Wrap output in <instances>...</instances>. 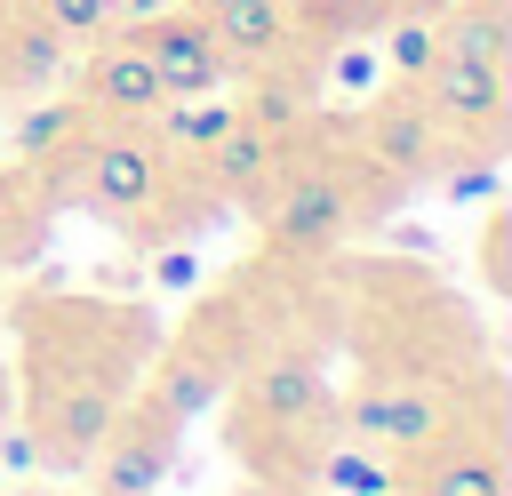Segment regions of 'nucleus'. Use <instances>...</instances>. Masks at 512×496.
<instances>
[{
    "mask_svg": "<svg viewBox=\"0 0 512 496\" xmlns=\"http://www.w3.org/2000/svg\"><path fill=\"white\" fill-rule=\"evenodd\" d=\"M352 432H360V440L416 448V440L440 432V400H424V392H360V400H352Z\"/></svg>",
    "mask_w": 512,
    "mask_h": 496,
    "instance_id": "nucleus-3",
    "label": "nucleus"
},
{
    "mask_svg": "<svg viewBox=\"0 0 512 496\" xmlns=\"http://www.w3.org/2000/svg\"><path fill=\"white\" fill-rule=\"evenodd\" d=\"M88 88H96V104H112V112H160V104H168V88H160V72H152L144 48H112V56H96Z\"/></svg>",
    "mask_w": 512,
    "mask_h": 496,
    "instance_id": "nucleus-5",
    "label": "nucleus"
},
{
    "mask_svg": "<svg viewBox=\"0 0 512 496\" xmlns=\"http://www.w3.org/2000/svg\"><path fill=\"white\" fill-rule=\"evenodd\" d=\"M56 136H64V112H32V120L16 128V144H24V152H40V144H56Z\"/></svg>",
    "mask_w": 512,
    "mask_h": 496,
    "instance_id": "nucleus-20",
    "label": "nucleus"
},
{
    "mask_svg": "<svg viewBox=\"0 0 512 496\" xmlns=\"http://www.w3.org/2000/svg\"><path fill=\"white\" fill-rule=\"evenodd\" d=\"M104 432H112V400H104V392H72V400L56 408V424H48V456L72 464V456H88Z\"/></svg>",
    "mask_w": 512,
    "mask_h": 496,
    "instance_id": "nucleus-8",
    "label": "nucleus"
},
{
    "mask_svg": "<svg viewBox=\"0 0 512 496\" xmlns=\"http://www.w3.org/2000/svg\"><path fill=\"white\" fill-rule=\"evenodd\" d=\"M112 16V0H48V24L56 32H96Z\"/></svg>",
    "mask_w": 512,
    "mask_h": 496,
    "instance_id": "nucleus-18",
    "label": "nucleus"
},
{
    "mask_svg": "<svg viewBox=\"0 0 512 496\" xmlns=\"http://www.w3.org/2000/svg\"><path fill=\"white\" fill-rule=\"evenodd\" d=\"M432 48H440V40H432V32H416V24H408V32H400V40H392V64H400V72H424V64H432Z\"/></svg>",
    "mask_w": 512,
    "mask_h": 496,
    "instance_id": "nucleus-19",
    "label": "nucleus"
},
{
    "mask_svg": "<svg viewBox=\"0 0 512 496\" xmlns=\"http://www.w3.org/2000/svg\"><path fill=\"white\" fill-rule=\"evenodd\" d=\"M424 496H504V480H496L488 456H448V464L424 480Z\"/></svg>",
    "mask_w": 512,
    "mask_h": 496,
    "instance_id": "nucleus-15",
    "label": "nucleus"
},
{
    "mask_svg": "<svg viewBox=\"0 0 512 496\" xmlns=\"http://www.w3.org/2000/svg\"><path fill=\"white\" fill-rule=\"evenodd\" d=\"M232 120H240V112H224V104H208V96H200V104L184 96V104L168 112V136H176L184 152H208V144H216V136L232 128Z\"/></svg>",
    "mask_w": 512,
    "mask_h": 496,
    "instance_id": "nucleus-14",
    "label": "nucleus"
},
{
    "mask_svg": "<svg viewBox=\"0 0 512 496\" xmlns=\"http://www.w3.org/2000/svg\"><path fill=\"white\" fill-rule=\"evenodd\" d=\"M208 400H216V376L208 368H176L168 376V416H200Z\"/></svg>",
    "mask_w": 512,
    "mask_h": 496,
    "instance_id": "nucleus-16",
    "label": "nucleus"
},
{
    "mask_svg": "<svg viewBox=\"0 0 512 496\" xmlns=\"http://www.w3.org/2000/svg\"><path fill=\"white\" fill-rule=\"evenodd\" d=\"M272 232H280V248H328V240L344 232V184H328V176L288 184V200H280Z\"/></svg>",
    "mask_w": 512,
    "mask_h": 496,
    "instance_id": "nucleus-2",
    "label": "nucleus"
},
{
    "mask_svg": "<svg viewBox=\"0 0 512 496\" xmlns=\"http://www.w3.org/2000/svg\"><path fill=\"white\" fill-rule=\"evenodd\" d=\"M160 464H168V448H160V440H120V448L104 456V472H96V488H104V496H152V480H160Z\"/></svg>",
    "mask_w": 512,
    "mask_h": 496,
    "instance_id": "nucleus-10",
    "label": "nucleus"
},
{
    "mask_svg": "<svg viewBox=\"0 0 512 496\" xmlns=\"http://www.w3.org/2000/svg\"><path fill=\"white\" fill-rule=\"evenodd\" d=\"M432 96H440V112H448V120H488L504 88H496V64L456 56V48H432Z\"/></svg>",
    "mask_w": 512,
    "mask_h": 496,
    "instance_id": "nucleus-4",
    "label": "nucleus"
},
{
    "mask_svg": "<svg viewBox=\"0 0 512 496\" xmlns=\"http://www.w3.org/2000/svg\"><path fill=\"white\" fill-rule=\"evenodd\" d=\"M336 480H344V488H384V480H376L360 456H344V464H336Z\"/></svg>",
    "mask_w": 512,
    "mask_h": 496,
    "instance_id": "nucleus-21",
    "label": "nucleus"
},
{
    "mask_svg": "<svg viewBox=\"0 0 512 496\" xmlns=\"http://www.w3.org/2000/svg\"><path fill=\"white\" fill-rule=\"evenodd\" d=\"M136 48L152 56V72H160V88H168V96H208V88H216V72H224V48H216V40H208V24H192V16L152 24Z\"/></svg>",
    "mask_w": 512,
    "mask_h": 496,
    "instance_id": "nucleus-1",
    "label": "nucleus"
},
{
    "mask_svg": "<svg viewBox=\"0 0 512 496\" xmlns=\"http://www.w3.org/2000/svg\"><path fill=\"white\" fill-rule=\"evenodd\" d=\"M504 40H512V32H504V8H496V0L464 8V16L440 32V48H456V56H480V64H496V56H504Z\"/></svg>",
    "mask_w": 512,
    "mask_h": 496,
    "instance_id": "nucleus-13",
    "label": "nucleus"
},
{
    "mask_svg": "<svg viewBox=\"0 0 512 496\" xmlns=\"http://www.w3.org/2000/svg\"><path fill=\"white\" fill-rule=\"evenodd\" d=\"M208 40L224 56H264L280 40V0H224V8H208Z\"/></svg>",
    "mask_w": 512,
    "mask_h": 496,
    "instance_id": "nucleus-7",
    "label": "nucleus"
},
{
    "mask_svg": "<svg viewBox=\"0 0 512 496\" xmlns=\"http://www.w3.org/2000/svg\"><path fill=\"white\" fill-rule=\"evenodd\" d=\"M88 184H96L104 208H144L152 200V152L144 144H104L88 160Z\"/></svg>",
    "mask_w": 512,
    "mask_h": 496,
    "instance_id": "nucleus-6",
    "label": "nucleus"
},
{
    "mask_svg": "<svg viewBox=\"0 0 512 496\" xmlns=\"http://www.w3.org/2000/svg\"><path fill=\"white\" fill-rule=\"evenodd\" d=\"M256 408H272V416H304V408H320V368H312V360H280V368H264V376H256Z\"/></svg>",
    "mask_w": 512,
    "mask_h": 496,
    "instance_id": "nucleus-11",
    "label": "nucleus"
},
{
    "mask_svg": "<svg viewBox=\"0 0 512 496\" xmlns=\"http://www.w3.org/2000/svg\"><path fill=\"white\" fill-rule=\"evenodd\" d=\"M192 8H200V16H208V8H224V0H192Z\"/></svg>",
    "mask_w": 512,
    "mask_h": 496,
    "instance_id": "nucleus-22",
    "label": "nucleus"
},
{
    "mask_svg": "<svg viewBox=\"0 0 512 496\" xmlns=\"http://www.w3.org/2000/svg\"><path fill=\"white\" fill-rule=\"evenodd\" d=\"M368 144H376V160H392V168H424V152H432V128H424V112H408V104H384V112L368 120Z\"/></svg>",
    "mask_w": 512,
    "mask_h": 496,
    "instance_id": "nucleus-9",
    "label": "nucleus"
},
{
    "mask_svg": "<svg viewBox=\"0 0 512 496\" xmlns=\"http://www.w3.org/2000/svg\"><path fill=\"white\" fill-rule=\"evenodd\" d=\"M64 56V32L56 24H32V32H16V72H48Z\"/></svg>",
    "mask_w": 512,
    "mask_h": 496,
    "instance_id": "nucleus-17",
    "label": "nucleus"
},
{
    "mask_svg": "<svg viewBox=\"0 0 512 496\" xmlns=\"http://www.w3.org/2000/svg\"><path fill=\"white\" fill-rule=\"evenodd\" d=\"M208 152H216V176H224V184H256V176L272 168V144H264V128H256V120H232Z\"/></svg>",
    "mask_w": 512,
    "mask_h": 496,
    "instance_id": "nucleus-12",
    "label": "nucleus"
}]
</instances>
